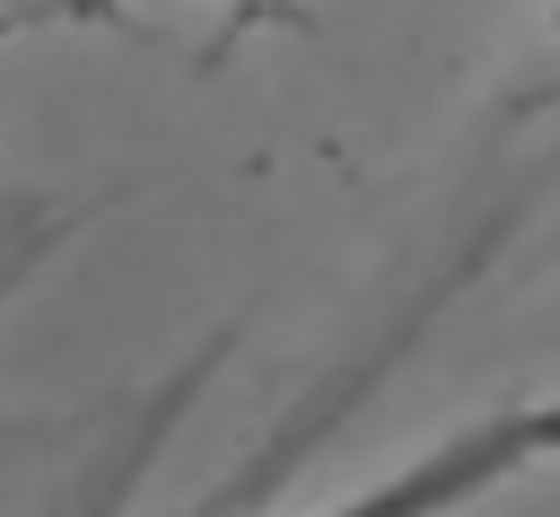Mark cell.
Wrapping results in <instances>:
<instances>
[{"label": "cell", "instance_id": "1", "mask_svg": "<svg viewBox=\"0 0 560 517\" xmlns=\"http://www.w3.org/2000/svg\"><path fill=\"white\" fill-rule=\"evenodd\" d=\"M542 464H560V394H508V403L438 429L420 456L385 464L376 482H359L306 517H464Z\"/></svg>", "mask_w": 560, "mask_h": 517}, {"label": "cell", "instance_id": "2", "mask_svg": "<svg viewBox=\"0 0 560 517\" xmlns=\"http://www.w3.org/2000/svg\"><path fill=\"white\" fill-rule=\"evenodd\" d=\"M131 9H149V0H44L35 26H96V18H131Z\"/></svg>", "mask_w": 560, "mask_h": 517}, {"label": "cell", "instance_id": "3", "mask_svg": "<svg viewBox=\"0 0 560 517\" xmlns=\"http://www.w3.org/2000/svg\"><path fill=\"white\" fill-rule=\"evenodd\" d=\"M35 18H44V0H9V9H0V35H26Z\"/></svg>", "mask_w": 560, "mask_h": 517}]
</instances>
